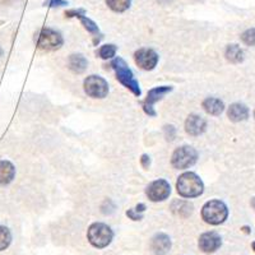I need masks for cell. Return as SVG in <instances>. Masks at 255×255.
I'll return each mask as SVG.
<instances>
[{"label":"cell","mask_w":255,"mask_h":255,"mask_svg":"<svg viewBox=\"0 0 255 255\" xmlns=\"http://www.w3.org/2000/svg\"><path fill=\"white\" fill-rule=\"evenodd\" d=\"M177 193L183 198H197L204 190L203 181L194 172H185L180 175L176 183Z\"/></svg>","instance_id":"6da1fadb"},{"label":"cell","mask_w":255,"mask_h":255,"mask_svg":"<svg viewBox=\"0 0 255 255\" xmlns=\"http://www.w3.org/2000/svg\"><path fill=\"white\" fill-rule=\"evenodd\" d=\"M111 67L115 70L116 78L119 79V82L124 87H127L133 95L140 96L139 83L135 81L133 72L130 70V68L128 67V64L125 63L124 59L119 58V56L114 58L113 61H111Z\"/></svg>","instance_id":"7a4b0ae2"},{"label":"cell","mask_w":255,"mask_h":255,"mask_svg":"<svg viewBox=\"0 0 255 255\" xmlns=\"http://www.w3.org/2000/svg\"><path fill=\"white\" fill-rule=\"evenodd\" d=\"M229 217V208L222 200L213 199L207 202L202 208V218L209 225H221Z\"/></svg>","instance_id":"3957f363"},{"label":"cell","mask_w":255,"mask_h":255,"mask_svg":"<svg viewBox=\"0 0 255 255\" xmlns=\"http://www.w3.org/2000/svg\"><path fill=\"white\" fill-rule=\"evenodd\" d=\"M87 238L92 247L97 248V249H104V248L109 247L113 241L114 232L108 225L96 222L91 225L88 229Z\"/></svg>","instance_id":"277c9868"},{"label":"cell","mask_w":255,"mask_h":255,"mask_svg":"<svg viewBox=\"0 0 255 255\" xmlns=\"http://www.w3.org/2000/svg\"><path fill=\"white\" fill-rule=\"evenodd\" d=\"M63 37L59 32L54 31L51 28H44L38 32L36 37V45L37 47L46 51H54V50L60 49L63 45Z\"/></svg>","instance_id":"5b68a950"},{"label":"cell","mask_w":255,"mask_h":255,"mask_svg":"<svg viewBox=\"0 0 255 255\" xmlns=\"http://www.w3.org/2000/svg\"><path fill=\"white\" fill-rule=\"evenodd\" d=\"M198 153L193 147L189 145H183V147L177 148L171 157V163L175 168L184 170L189 168L197 162Z\"/></svg>","instance_id":"8992f818"},{"label":"cell","mask_w":255,"mask_h":255,"mask_svg":"<svg viewBox=\"0 0 255 255\" xmlns=\"http://www.w3.org/2000/svg\"><path fill=\"white\" fill-rule=\"evenodd\" d=\"M84 92L92 99H105L109 93V84L102 77L90 76L84 79Z\"/></svg>","instance_id":"52a82bcc"},{"label":"cell","mask_w":255,"mask_h":255,"mask_svg":"<svg viewBox=\"0 0 255 255\" xmlns=\"http://www.w3.org/2000/svg\"><path fill=\"white\" fill-rule=\"evenodd\" d=\"M170 193H171L170 184L162 179L156 180L147 186V197L152 202H162L167 199Z\"/></svg>","instance_id":"ba28073f"},{"label":"cell","mask_w":255,"mask_h":255,"mask_svg":"<svg viewBox=\"0 0 255 255\" xmlns=\"http://www.w3.org/2000/svg\"><path fill=\"white\" fill-rule=\"evenodd\" d=\"M172 87H168V86H161V87H154L152 88L147 95V99H145L144 104H143V110L147 114L148 116H156V111L153 109V105L157 101L165 97L168 92H171Z\"/></svg>","instance_id":"9c48e42d"},{"label":"cell","mask_w":255,"mask_h":255,"mask_svg":"<svg viewBox=\"0 0 255 255\" xmlns=\"http://www.w3.org/2000/svg\"><path fill=\"white\" fill-rule=\"evenodd\" d=\"M134 59L138 67L144 70H152L158 63V54L152 49H139L134 54Z\"/></svg>","instance_id":"30bf717a"},{"label":"cell","mask_w":255,"mask_h":255,"mask_svg":"<svg viewBox=\"0 0 255 255\" xmlns=\"http://www.w3.org/2000/svg\"><path fill=\"white\" fill-rule=\"evenodd\" d=\"M198 245L202 252L209 254V253H215L216 250L220 249V247L222 245V239L215 231L204 232L203 235H200Z\"/></svg>","instance_id":"8fae6325"},{"label":"cell","mask_w":255,"mask_h":255,"mask_svg":"<svg viewBox=\"0 0 255 255\" xmlns=\"http://www.w3.org/2000/svg\"><path fill=\"white\" fill-rule=\"evenodd\" d=\"M207 123L203 118H200L199 115H189V118L185 122V130L189 135L198 136L200 134H203L206 131Z\"/></svg>","instance_id":"7c38bea8"},{"label":"cell","mask_w":255,"mask_h":255,"mask_svg":"<svg viewBox=\"0 0 255 255\" xmlns=\"http://www.w3.org/2000/svg\"><path fill=\"white\" fill-rule=\"evenodd\" d=\"M151 249L154 255H166L171 249V240L166 234H157L151 241Z\"/></svg>","instance_id":"4fadbf2b"},{"label":"cell","mask_w":255,"mask_h":255,"mask_svg":"<svg viewBox=\"0 0 255 255\" xmlns=\"http://www.w3.org/2000/svg\"><path fill=\"white\" fill-rule=\"evenodd\" d=\"M65 15L67 17H76L78 18L79 20H81V23L83 24V27L86 29H87L90 33H92V35L95 36H100L101 37V33H100V29H99V26L93 22L92 19H90V18H87L86 15H84V10H69V12L65 13Z\"/></svg>","instance_id":"5bb4252c"},{"label":"cell","mask_w":255,"mask_h":255,"mask_svg":"<svg viewBox=\"0 0 255 255\" xmlns=\"http://www.w3.org/2000/svg\"><path fill=\"white\" fill-rule=\"evenodd\" d=\"M227 116L229 119L234 123H240L247 120L249 118V109L245 106L244 104H232L229 108V111H227Z\"/></svg>","instance_id":"9a60e30c"},{"label":"cell","mask_w":255,"mask_h":255,"mask_svg":"<svg viewBox=\"0 0 255 255\" xmlns=\"http://www.w3.org/2000/svg\"><path fill=\"white\" fill-rule=\"evenodd\" d=\"M15 168L9 161H0V185H6L14 179Z\"/></svg>","instance_id":"2e32d148"},{"label":"cell","mask_w":255,"mask_h":255,"mask_svg":"<svg viewBox=\"0 0 255 255\" xmlns=\"http://www.w3.org/2000/svg\"><path fill=\"white\" fill-rule=\"evenodd\" d=\"M203 109L206 110V113H208L209 115L218 116L223 113L225 110V105L221 101L220 99H215V97H209L203 101Z\"/></svg>","instance_id":"e0dca14e"},{"label":"cell","mask_w":255,"mask_h":255,"mask_svg":"<svg viewBox=\"0 0 255 255\" xmlns=\"http://www.w3.org/2000/svg\"><path fill=\"white\" fill-rule=\"evenodd\" d=\"M68 65H69V69L72 72L81 74V73H83L84 70L87 69V60L81 54H73V55L69 56Z\"/></svg>","instance_id":"ac0fdd59"},{"label":"cell","mask_w":255,"mask_h":255,"mask_svg":"<svg viewBox=\"0 0 255 255\" xmlns=\"http://www.w3.org/2000/svg\"><path fill=\"white\" fill-rule=\"evenodd\" d=\"M171 209L175 215H179L181 217H188L193 212V206L185 202V200H175L171 206Z\"/></svg>","instance_id":"d6986e66"},{"label":"cell","mask_w":255,"mask_h":255,"mask_svg":"<svg viewBox=\"0 0 255 255\" xmlns=\"http://www.w3.org/2000/svg\"><path fill=\"white\" fill-rule=\"evenodd\" d=\"M226 59L231 63H241L244 60V51L238 45H229L226 49Z\"/></svg>","instance_id":"ffe728a7"},{"label":"cell","mask_w":255,"mask_h":255,"mask_svg":"<svg viewBox=\"0 0 255 255\" xmlns=\"http://www.w3.org/2000/svg\"><path fill=\"white\" fill-rule=\"evenodd\" d=\"M131 0H106V4L111 10L116 13H123L130 6Z\"/></svg>","instance_id":"44dd1931"},{"label":"cell","mask_w":255,"mask_h":255,"mask_svg":"<svg viewBox=\"0 0 255 255\" xmlns=\"http://www.w3.org/2000/svg\"><path fill=\"white\" fill-rule=\"evenodd\" d=\"M12 243V234L9 229L4 226H0V252L5 250Z\"/></svg>","instance_id":"7402d4cb"},{"label":"cell","mask_w":255,"mask_h":255,"mask_svg":"<svg viewBox=\"0 0 255 255\" xmlns=\"http://www.w3.org/2000/svg\"><path fill=\"white\" fill-rule=\"evenodd\" d=\"M116 51H118V47L113 44L104 45V46L100 47L99 50V56L101 59H113L115 56Z\"/></svg>","instance_id":"603a6c76"},{"label":"cell","mask_w":255,"mask_h":255,"mask_svg":"<svg viewBox=\"0 0 255 255\" xmlns=\"http://www.w3.org/2000/svg\"><path fill=\"white\" fill-rule=\"evenodd\" d=\"M241 41L248 46H255V28L247 29L241 35Z\"/></svg>","instance_id":"cb8c5ba5"},{"label":"cell","mask_w":255,"mask_h":255,"mask_svg":"<svg viewBox=\"0 0 255 255\" xmlns=\"http://www.w3.org/2000/svg\"><path fill=\"white\" fill-rule=\"evenodd\" d=\"M45 5L55 8V6L68 5V1H65V0H46V1H45Z\"/></svg>","instance_id":"d4e9b609"},{"label":"cell","mask_w":255,"mask_h":255,"mask_svg":"<svg viewBox=\"0 0 255 255\" xmlns=\"http://www.w3.org/2000/svg\"><path fill=\"white\" fill-rule=\"evenodd\" d=\"M127 216L133 221H139V220H142V218H143L142 213L136 212L135 209H129V211L127 212Z\"/></svg>","instance_id":"484cf974"},{"label":"cell","mask_w":255,"mask_h":255,"mask_svg":"<svg viewBox=\"0 0 255 255\" xmlns=\"http://www.w3.org/2000/svg\"><path fill=\"white\" fill-rule=\"evenodd\" d=\"M140 163H142L143 167L148 168L149 167V163H151V159H149V157H148L147 154H143L142 158H140Z\"/></svg>","instance_id":"4316f807"},{"label":"cell","mask_w":255,"mask_h":255,"mask_svg":"<svg viewBox=\"0 0 255 255\" xmlns=\"http://www.w3.org/2000/svg\"><path fill=\"white\" fill-rule=\"evenodd\" d=\"M134 209H135L136 212H139V213H143V212H144V209H145V206L143 203H140V204H138V206H136Z\"/></svg>","instance_id":"83f0119b"},{"label":"cell","mask_w":255,"mask_h":255,"mask_svg":"<svg viewBox=\"0 0 255 255\" xmlns=\"http://www.w3.org/2000/svg\"><path fill=\"white\" fill-rule=\"evenodd\" d=\"M252 248H253V250H254V252H255V241L252 244Z\"/></svg>","instance_id":"f1b7e54d"},{"label":"cell","mask_w":255,"mask_h":255,"mask_svg":"<svg viewBox=\"0 0 255 255\" xmlns=\"http://www.w3.org/2000/svg\"><path fill=\"white\" fill-rule=\"evenodd\" d=\"M1 55H3V50H1V47H0V58H1Z\"/></svg>","instance_id":"f546056e"},{"label":"cell","mask_w":255,"mask_h":255,"mask_svg":"<svg viewBox=\"0 0 255 255\" xmlns=\"http://www.w3.org/2000/svg\"><path fill=\"white\" fill-rule=\"evenodd\" d=\"M253 207H254V208H255V198H254V199H253Z\"/></svg>","instance_id":"4dcf8cb0"},{"label":"cell","mask_w":255,"mask_h":255,"mask_svg":"<svg viewBox=\"0 0 255 255\" xmlns=\"http://www.w3.org/2000/svg\"><path fill=\"white\" fill-rule=\"evenodd\" d=\"M254 116H255V111H254Z\"/></svg>","instance_id":"1f68e13d"}]
</instances>
